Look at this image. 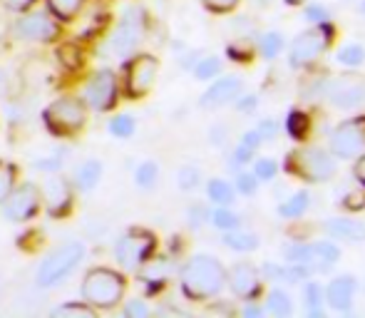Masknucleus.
Wrapping results in <instances>:
<instances>
[{"label": "nucleus", "instance_id": "obj_8", "mask_svg": "<svg viewBox=\"0 0 365 318\" xmlns=\"http://www.w3.org/2000/svg\"><path fill=\"white\" fill-rule=\"evenodd\" d=\"M142 38H145V13H142V8H130L112 33L107 50L117 58H130L140 48Z\"/></svg>", "mask_w": 365, "mask_h": 318}, {"label": "nucleus", "instance_id": "obj_58", "mask_svg": "<svg viewBox=\"0 0 365 318\" xmlns=\"http://www.w3.org/2000/svg\"><path fill=\"white\" fill-rule=\"evenodd\" d=\"M289 3H301V0H289Z\"/></svg>", "mask_w": 365, "mask_h": 318}, {"label": "nucleus", "instance_id": "obj_13", "mask_svg": "<svg viewBox=\"0 0 365 318\" xmlns=\"http://www.w3.org/2000/svg\"><path fill=\"white\" fill-rule=\"evenodd\" d=\"M40 204H43V189L35 184H23L3 199V214L8 222H30L40 212Z\"/></svg>", "mask_w": 365, "mask_h": 318}, {"label": "nucleus", "instance_id": "obj_10", "mask_svg": "<svg viewBox=\"0 0 365 318\" xmlns=\"http://www.w3.org/2000/svg\"><path fill=\"white\" fill-rule=\"evenodd\" d=\"M326 100L336 110H363L365 107V78L356 73L341 75V78L328 80Z\"/></svg>", "mask_w": 365, "mask_h": 318}, {"label": "nucleus", "instance_id": "obj_28", "mask_svg": "<svg viewBox=\"0 0 365 318\" xmlns=\"http://www.w3.org/2000/svg\"><path fill=\"white\" fill-rule=\"evenodd\" d=\"M336 63L343 65V68H351V70L361 68V65L365 63V48L361 43L341 45V48H338V53H336Z\"/></svg>", "mask_w": 365, "mask_h": 318}, {"label": "nucleus", "instance_id": "obj_31", "mask_svg": "<svg viewBox=\"0 0 365 318\" xmlns=\"http://www.w3.org/2000/svg\"><path fill=\"white\" fill-rule=\"evenodd\" d=\"M308 125H311V120H308L306 112L293 110L289 112V120H286V132H289V137H293V140L303 142L308 135Z\"/></svg>", "mask_w": 365, "mask_h": 318}, {"label": "nucleus", "instance_id": "obj_43", "mask_svg": "<svg viewBox=\"0 0 365 318\" xmlns=\"http://www.w3.org/2000/svg\"><path fill=\"white\" fill-rule=\"evenodd\" d=\"M187 219H189V227L199 229V227H204L207 222H212V212H209V209H204V204H194V207H189Z\"/></svg>", "mask_w": 365, "mask_h": 318}, {"label": "nucleus", "instance_id": "obj_45", "mask_svg": "<svg viewBox=\"0 0 365 318\" xmlns=\"http://www.w3.org/2000/svg\"><path fill=\"white\" fill-rule=\"evenodd\" d=\"M259 132L264 135L266 142L276 140V137H279V132H281V122L274 120V117H266V120L259 122Z\"/></svg>", "mask_w": 365, "mask_h": 318}, {"label": "nucleus", "instance_id": "obj_38", "mask_svg": "<svg viewBox=\"0 0 365 318\" xmlns=\"http://www.w3.org/2000/svg\"><path fill=\"white\" fill-rule=\"evenodd\" d=\"M303 18L311 25H326V23H331V8L323 3H308L306 8H303Z\"/></svg>", "mask_w": 365, "mask_h": 318}, {"label": "nucleus", "instance_id": "obj_5", "mask_svg": "<svg viewBox=\"0 0 365 318\" xmlns=\"http://www.w3.org/2000/svg\"><path fill=\"white\" fill-rule=\"evenodd\" d=\"M87 102L80 100V97H60L53 105H48L45 110V125L53 135L58 137H68L75 135L85 127L87 122Z\"/></svg>", "mask_w": 365, "mask_h": 318}, {"label": "nucleus", "instance_id": "obj_56", "mask_svg": "<svg viewBox=\"0 0 365 318\" xmlns=\"http://www.w3.org/2000/svg\"><path fill=\"white\" fill-rule=\"evenodd\" d=\"M3 87H5V75L0 73V95H3Z\"/></svg>", "mask_w": 365, "mask_h": 318}, {"label": "nucleus", "instance_id": "obj_41", "mask_svg": "<svg viewBox=\"0 0 365 318\" xmlns=\"http://www.w3.org/2000/svg\"><path fill=\"white\" fill-rule=\"evenodd\" d=\"M92 314H95V306H82V304H63L58 306V309H53V318H90Z\"/></svg>", "mask_w": 365, "mask_h": 318}, {"label": "nucleus", "instance_id": "obj_42", "mask_svg": "<svg viewBox=\"0 0 365 318\" xmlns=\"http://www.w3.org/2000/svg\"><path fill=\"white\" fill-rule=\"evenodd\" d=\"M15 167L8 162H0V202H3L5 197H8L10 192H13L15 187Z\"/></svg>", "mask_w": 365, "mask_h": 318}, {"label": "nucleus", "instance_id": "obj_3", "mask_svg": "<svg viewBox=\"0 0 365 318\" xmlns=\"http://www.w3.org/2000/svg\"><path fill=\"white\" fill-rule=\"evenodd\" d=\"M286 169L308 184H326V182H331V179H336L338 157L333 155L331 150L308 145V147H301V150L291 152Z\"/></svg>", "mask_w": 365, "mask_h": 318}, {"label": "nucleus", "instance_id": "obj_20", "mask_svg": "<svg viewBox=\"0 0 365 318\" xmlns=\"http://www.w3.org/2000/svg\"><path fill=\"white\" fill-rule=\"evenodd\" d=\"M341 259V249H338L336 241H313V261L311 269L313 274H326Z\"/></svg>", "mask_w": 365, "mask_h": 318}, {"label": "nucleus", "instance_id": "obj_6", "mask_svg": "<svg viewBox=\"0 0 365 318\" xmlns=\"http://www.w3.org/2000/svg\"><path fill=\"white\" fill-rule=\"evenodd\" d=\"M331 40H333V28L331 23L326 25H311L308 30L296 35V40L291 43L289 50V65L296 70L308 68L313 65L328 48H331Z\"/></svg>", "mask_w": 365, "mask_h": 318}, {"label": "nucleus", "instance_id": "obj_36", "mask_svg": "<svg viewBox=\"0 0 365 318\" xmlns=\"http://www.w3.org/2000/svg\"><path fill=\"white\" fill-rule=\"evenodd\" d=\"M135 117L130 115H117L110 120V125H107V130L112 132L115 137H120V140H127V137L135 135Z\"/></svg>", "mask_w": 365, "mask_h": 318}, {"label": "nucleus", "instance_id": "obj_15", "mask_svg": "<svg viewBox=\"0 0 365 318\" xmlns=\"http://www.w3.org/2000/svg\"><path fill=\"white\" fill-rule=\"evenodd\" d=\"M241 90H244V82L236 75H226V78H219L209 85V90L202 95L199 105L204 110H221V107L231 105L241 97Z\"/></svg>", "mask_w": 365, "mask_h": 318}, {"label": "nucleus", "instance_id": "obj_30", "mask_svg": "<svg viewBox=\"0 0 365 318\" xmlns=\"http://www.w3.org/2000/svg\"><path fill=\"white\" fill-rule=\"evenodd\" d=\"M48 5L55 18L63 20V23H70V20L77 18V13L82 10L85 0H48Z\"/></svg>", "mask_w": 365, "mask_h": 318}, {"label": "nucleus", "instance_id": "obj_21", "mask_svg": "<svg viewBox=\"0 0 365 318\" xmlns=\"http://www.w3.org/2000/svg\"><path fill=\"white\" fill-rule=\"evenodd\" d=\"M100 179H102V162H97V159H85V162L75 169V187L80 189V192L95 189L97 184H100Z\"/></svg>", "mask_w": 365, "mask_h": 318}, {"label": "nucleus", "instance_id": "obj_37", "mask_svg": "<svg viewBox=\"0 0 365 318\" xmlns=\"http://www.w3.org/2000/svg\"><path fill=\"white\" fill-rule=\"evenodd\" d=\"M236 192L239 194H244V197H254L256 192H259V184H261V179L256 177L254 172H236Z\"/></svg>", "mask_w": 365, "mask_h": 318}, {"label": "nucleus", "instance_id": "obj_11", "mask_svg": "<svg viewBox=\"0 0 365 318\" xmlns=\"http://www.w3.org/2000/svg\"><path fill=\"white\" fill-rule=\"evenodd\" d=\"M159 63L152 55H137L127 63L125 70V92L132 100H140V97L149 95V90L157 82Z\"/></svg>", "mask_w": 365, "mask_h": 318}, {"label": "nucleus", "instance_id": "obj_27", "mask_svg": "<svg viewBox=\"0 0 365 318\" xmlns=\"http://www.w3.org/2000/svg\"><path fill=\"white\" fill-rule=\"evenodd\" d=\"M266 311L279 318H289L293 314V299L289 291L284 289H274L269 294V299H266Z\"/></svg>", "mask_w": 365, "mask_h": 318}, {"label": "nucleus", "instance_id": "obj_47", "mask_svg": "<svg viewBox=\"0 0 365 318\" xmlns=\"http://www.w3.org/2000/svg\"><path fill=\"white\" fill-rule=\"evenodd\" d=\"M261 142H266L264 135L259 132V127H254V130H249V132H244V135H241L239 145H244V147H249V150L256 152L261 147Z\"/></svg>", "mask_w": 365, "mask_h": 318}, {"label": "nucleus", "instance_id": "obj_34", "mask_svg": "<svg viewBox=\"0 0 365 318\" xmlns=\"http://www.w3.org/2000/svg\"><path fill=\"white\" fill-rule=\"evenodd\" d=\"M157 179H159V167H157V162H152V159L142 162L140 167L135 169V182L140 189H152L154 184H157Z\"/></svg>", "mask_w": 365, "mask_h": 318}, {"label": "nucleus", "instance_id": "obj_51", "mask_svg": "<svg viewBox=\"0 0 365 318\" xmlns=\"http://www.w3.org/2000/svg\"><path fill=\"white\" fill-rule=\"evenodd\" d=\"M234 105H236V110H239V112H254L256 107H259V97H256V95H241Z\"/></svg>", "mask_w": 365, "mask_h": 318}, {"label": "nucleus", "instance_id": "obj_24", "mask_svg": "<svg viewBox=\"0 0 365 318\" xmlns=\"http://www.w3.org/2000/svg\"><path fill=\"white\" fill-rule=\"evenodd\" d=\"M140 274H142V281H145V284H152V286L167 284L169 274H172V261L169 259H149L147 264L140 269Z\"/></svg>", "mask_w": 365, "mask_h": 318}, {"label": "nucleus", "instance_id": "obj_26", "mask_svg": "<svg viewBox=\"0 0 365 318\" xmlns=\"http://www.w3.org/2000/svg\"><path fill=\"white\" fill-rule=\"evenodd\" d=\"M323 301H326V291H323V286L313 279L303 281V304H306V311L313 318L323 316Z\"/></svg>", "mask_w": 365, "mask_h": 318}, {"label": "nucleus", "instance_id": "obj_16", "mask_svg": "<svg viewBox=\"0 0 365 318\" xmlns=\"http://www.w3.org/2000/svg\"><path fill=\"white\" fill-rule=\"evenodd\" d=\"M40 189H43L45 207H48V212L53 217H63V214L70 212V207H73V184L68 179L58 177V174H50Z\"/></svg>", "mask_w": 365, "mask_h": 318}, {"label": "nucleus", "instance_id": "obj_44", "mask_svg": "<svg viewBox=\"0 0 365 318\" xmlns=\"http://www.w3.org/2000/svg\"><path fill=\"white\" fill-rule=\"evenodd\" d=\"M251 157H254V150H249V147L239 145L234 152H231V162H229V167L234 169V172H241V169H244L246 164L251 162Z\"/></svg>", "mask_w": 365, "mask_h": 318}, {"label": "nucleus", "instance_id": "obj_25", "mask_svg": "<svg viewBox=\"0 0 365 318\" xmlns=\"http://www.w3.org/2000/svg\"><path fill=\"white\" fill-rule=\"evenodd\" d=\"M209 202L217 204V207H231L236 202V184L226 182V179H212L207 184Z\"/></svg>", "mask_w": 365, "mask_h": 318}, {"label": "nucleus", "instance_id": "obj_18", "mask_svg": "<svg viewBox=\"0 0 365 318\" xmlns=\"http://www.w3.org/2000/svg\"><path fill=\"white\" fill-rule=\"evenodd\" d=\"M15 30H18L20 38L33 40V43H50V40L58 38V25H55V18H50L48 13L25 15Z\"/></svg>", "mask_w": 365, "mask_h": 318}, {"label": "nucleus", "instance_id": "obj_12", "mask_svg": "<svg viewBox=\"0 0 365 318\" xmlns=\"http://www.w3.org/2000/svg\"><path fill=\"white\" fill-rule=\"evenodd\" d=\"M117 75L112 70L102 68L95 75H90L85 90H82V100L87 102V107L95 112H107L110 107H115L117 102Z\"/></svg>", "mask_w": 365, "mask_h": 318}, {"label": "nucleus", "instance_id": "obj_7", "mask_svg": "<svg viewBox=\"0 0 365 318\" xmlns=\"http://www.w3.org/2000/svg\"><path fill=\"white\" fill-rule=\"evenodd\" d=\"M157 249V237L147 229H130L115 244V259L125 271H140L152 259Z\"/></svg>", "mask_w": 365, "mask_h": 318}, {"label": "nucleus", "instance_id": "obj_35", "mask_svg": "<svg viewBox=\"0 0 365 318\" xmlns=\"http://www.w3.org/2000/svg\"><path fill=\"white\" fill-rule=\"evenodd\" d=\"M177 184H179V189H184V192L197 189L199 184H202V172H199V167H194V164H184V167L177 172Z\"/></svg>", "mask_w": 365, "mask_h": 318}, {"label": "nucleus", "instance_id": "obj_22", "mask_svg": "<svg viewBox=\"0 0 365 318\" xmlns=\"http://www.w3.org/2000/svg\"><path fill=\"white\" fill-rule=\"evenodd\" d=\"M224 241L231 251H239V254H251V251L259 249V237L254 232H246V229H234V232H224Z\"/></svg>", "mask_w": 365, "mask_h": 318}, {"label": "nucleus", "instance_id": "obj_19", "mask_svg": "<svg viewBox=\"0 0 365 318\" xmlns=\"http://www.w3.org/2000/svg\"><path fill=\"white\" fill-rule=\"evenodd\" d=\"M326 234L343 244H365V222L351 217H333L326 222Z\"/></svg>", "mask_w": 365, "mask_h": 318}, {"label": "nucleus", "instance_id": "obj_17", "mask_svg": "<svg viewBox=\"0 0 365 318\" xmlns=\"http://www.w3.org/2000/svg\"><path fill=\"white\" fill-rule=\"evenodd\" d=\"M358 294V281L356 276H336L333 281H328L326 286V304L338 314H348L353 309V301Z\"/></svg>", "mask_w": 365, "mask_h": 318}, {"label": "nucleus", "instance_id": "obj_54", "mask_svg": "<svg viewBox=\"0 0 365 318\" xmlns=\"http://www.w3.org/2000/svg\"><path fill=\"white\" fill-rule=\"evenodd\" d=\"M356 179L361 187H365V155H361V159H358V164H356Z\"/></svg>", "mask_w": 365, "mask_h": 318}, {"label": "nucleus", "instance_id": "obj_9", "mask_svg": "<svg viewBox=\"0 0 365 318\" xmlns=\"http://www.w3.org/2000/svg\"><path fill=\"white\" fill-rule=\"evenodd\" d=\"M331 152L338 159H356L365 152V115L343 120L331 132Z\"/></svg>", "mask_w": 365, "mask_h": 318}, {"label": "nucleus", "instance_id": "obj_52", "mask_svg": "<svg viewBox=\"0 0 365 318\" xmlns=\"http://www.w3.org/2000/svg\"><path fill=\"white\" fill-rule=\"evenodd\" d=\"M266 311V306H259L256 301H246V306H244V316L246 318H256V316H261Z\"/></svg>", "mask_w": 365, "mask_h": 318}, {"label": "nucleus", "instance_id": "obj_39", "mask_svg": "<svg viewBox=\"0 0 365 318\" xmlns=\"http://www.w3.org/2000/svg\"><path fill=\"white\" fill-rule=\"evenodd\" d=\"M254 174L261 182H274L276 174H279V162L274 157H259L254 162Z\"/></svg>", "mask_w": 365, "mask_h": 318}, {"label": "nucleus", "instance_id": "obj_14", "mask_svg": "<svg viewBox=\"0 0 365 318\" xmlns=\"http://www.w3.org/2000/svg\"><path fill=\"white\" fill-rule=\"evenodd\" d=\"M264 276L261 269H256L249 261H239L229 269V289L236 299L241 301H256L261 294V286H264Z\"/></svg>", "mask_w": 365, "mask_h": 318}, {"label": "nucleus", "instance_id": "obj_48", "mask_svg": "<svg viewBox=\"0 0 365 318\" xmlns=\"http://www.w3.org/2000/svg\"><path fill=\"white\" fill-rule=\"evenodd\" d=\"M60 58H63V63L68 65V68H80V63H82V55H80V50H75V45L60 48Z\"/></svg>", "mask_w": 365, "mask_h": 318}, {"label": "nucleus", "instance_id": "obj_33", "mask_svg": "<svg viewBox=\"0 0 365 318\" xmlns=\"http://www.w3.org/2000/svg\"><path fill=\"white\" fill-rule=\"evenodd\" d=\"M221 75V60L217 55H207V58L197 60V65H194V78L197 80H214Z\"/></svg>", "mask_w": 365, "mask_h": 318}, {"label": "nucleus", "instance_id": "obj_53", "mask_svg": "<svg viewBox=\"0 0 365 318\" xmlns=\"http://www.w3.org/2000/svg\"><path fill=\"white\" fill-rule=\"evenodd\" d=\"M60 164H63V159H58V157H50L48 162H38V164H35V167H38V169H48V172H55V169H58Z\"/></svg>", "mask_w": 365, "mask_h": 318}, {"label": "nucleus", "instance_id": "obj_32", "mask_svg": "<svg viewBox=\"0 0 365 318\" xmlns=\"http://www.w3.org/2000/svg\"><path fill=\"white\" fill-rule=\"evenodd\" d=\"M212 224L221 232H234V229L241 227V217L231 212V207H217L212 212Z\"/></svg>", "mask_w": 365, "mask_h": 318}, {"label": "nucleus", "instance_id": "obj_46", "mask_svg": "<svg viewBox=\"0 0 365 318\" xmlns=\"http://www.w3.org/2000/svg\"><path fill=\"white\" fill-rule=\"evenodd\" d=\"M125 316L130 318H147L149 316V306L142 299H130L125 306Z\"/></svg>", "mask_w": 365, "mask_h": 318}, {"label": "nucleus", "instance_id": "obj_29", "mask_svg": "<svg viewBox=\"0 0 365 318\" xmlns=\"http://www.w3.org/2000/svg\"><path fill=\"white\" fill-rule=\"evenodd\" d=\"M284 50V35L276 33V30H269L259 38V53L264 60H276Z\"/></svg>", "mask_w": 365, "mask_h": 318}, {"label": "nucleus", "instance_id": "obj_1", "mask_svg": "<svg viewBox=\"0 0 365 318\" xmlns=\"http://www.w3.org/2000/svg\"><path fill=\"white\" fill-rule=\"evenodd\" d=\"M229 284V271L217 256L197 254L182 266L179 271V286L189 301H209L221 294V289Z\"/></svg>", "mask_w": 365, "mask_h": 318}, {"label": "nucleus", "instance_id": "obj_4", "mask_svg": "<svg viewBox=\"0 0 365 318\" xmlns=\"http://www.w3.org/2000/svg\"><path fill=\"white\" fill-rule=\"evenodd\" d=\"M82 259H85V246L80 241H65V244H60L58 249L50 251L43 259V264L38 269V284L43 289L63 284L77 266H80Z\"/></svg>", "mask_w": 365, "mask_h": 318}, {"label": "nucleus", "instance_id": "obj_40", "mask_svg": "<svg viewBox=\"0 0 365 318\" xmlns=\"http://www.w3.org/2000/svg\"><path fill=\"white\" fill-rule=\"evenodd\" d=\"M261 276H264V281L289 284V264H276V261H266V264L261 266Z\"/></svg>", "mask_w": 365, "mask_h": 318}, {"label": "nucleus", "instance_id": "obj_23", "mask_svg": "<svg viewBox=\"0 0 365 318\" xmlns=\"http://www.w3.org/2000/svg\"><path fill=\"white\" fill-rule=\"evenodd\" d=\"M308 207H311V194H308L306 189H301V192L291 194L286 202H281L276 212H279L281 219H298L308 212Z\"/></svg>", "mask_w": 365, "mask_h": 318}, {"label": "nucleus", "instance_id": "obj_2", "mask_svg": "<svg viewBox=\"0 0 365 318\" xmlns=\"http://www.w3.org/2000/svg\"><path fill=\"white\" fill-rule=\"evenodd\" d=\"M127 281L120 271L107 269V266H97V269L87 271L82 279V301L95 309H115L122 299H125Z\"/></svg>", "mask_w": 365, "mask_h": 318}, {"label": "nucleus", "instance_id": "obj_55", "mask_svg": "<svg viewBox=\"0 0 365 318\" xmlns=\"http://www.w3.org/2000/svg\"><path fill=\"white\" fill-rule=\"evenodd\" d=\"M5 3H8V8H13V10H25V8H30L35 0H5Z\"/></svg>", "mask_w": 365, "mask_h": 318}, {"label": "nucleus", "instance_id": "obj_50", "mask_svg": "<svg viewBox=\"0 0 365 318\" xmlns=\"http://www.w3.org/2000/svg\"><path fill=\"white\" fill-rule=\"evenodd\" d=\"M209 140H212L214 147H224L226 140H229V127L224 125H214L212 132H209Z\"/></svg>", "mask_w": 365, "mask_h": 318}, {"label": "nucleus", "instance_id": "obj_49", "mask_svg": "<svg viewBox=\"0 0 365 318\" xmlns=\"http://www.w3.org/2000/svg\"><path fill=\"white\" fill-rule=\"evenodd\" d=\"M212 13H229L239 5V0H202Z\"/></svg>", "mask_w": 365, "mask_h": 318}, {"label": "nucleus", "instance_id": "obj_57", "mask_svg": "<svg viewBox=\"0 0 365 318\" xmlns=\"http://www.w3.org/2000/svg\"><path fill=\"white\" fill-rule=\"evenodd\" d=\"M358 10H361V15H363V18H365V0H363V3H361V8H358Z\"/></svg>", "mask_w": 365, "mask_h": 318}]
</instances>
